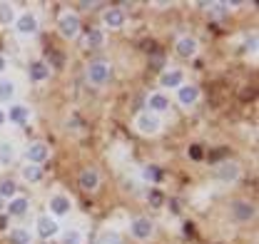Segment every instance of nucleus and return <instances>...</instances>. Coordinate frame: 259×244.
Instances as JSON below:
<instances>
[{
	"label": "nucleus",
	"mask_w": 259,
	"mask_h": 244,
	"mask_svg": "<svg viewBox=\"0 0 259 244\" xmlns=\"http://www.w3.org/2000/svg\"><path fill=\"white\" fill-rule=\"evenodd\" d=\"M135 127H137L142 135H157L162 130V120L155 115V112H142V115H137Z\"/></svg>",
	"instance_id": "1"
},
{
	"label": "nucleus",
	"mask_w": 259,
	"mask_h": 244,
	"mask_svg": "<svg viewBox=\"0 0 259 244\" xmlns=\"http://www.w3.org/2000/svg\"><path fill=\"white\" fill-rule=\"evenodd\" d=\"M110 77H112V67L107 65V62H90V67H88V80L93 83V85H105V83H110Z\"/></svg>",
	"instance_id": "2"
},
{
	"label": "nucleus",
	"mask_w": 259,
	"mask_h": 244,
	"mask_svg": "<svg viewBox=\"0 0 259 244\" xmlns=\"http://www.w3.org/2000/svg\"><path fill=\"white\" fill-rule=\"evenodd\" d=\"M58 28H60V32H63L65 37H77V32H80V18L75 13H65V15H60V20H58Z\"/></svg>",
	"instance_id": "3"
},
{
	"label": "nucleus",
	"mask_w": 259,
	"mask_h": 244,
	"mask_svg": "<svg viewBox=\"0 0 259 244\" xmlns=\"http://www.w3.org/2000/svg\"><path fill=\"white\" fill-rule=\"evenodd\" d=\"M25 157H28V165H40L50 157V150L45 142H32L30 147L25 150Z\"/></svg>",
	"instance_id": "4"
},
{
	"label": "nucleus",
	"mask_w": 259,
	"mask_h": 244,
	"mask_svg": "<svg viewBox=\"0 0 259 244\" xmlns=\"http://www.w3.org/2000/svg\"><path fill=\"white\" fill-rule=\"evenodd\" d=\"M130 232H132V237H137V239H150V234H152V222L145 219V217H137V219H132Z\"/></svg>",
	"instance_id": "5"
},
{
	"label": "nucleus",
	"mask_w": 259,
	"mask_h": 244,
	"mask_svg": "<svg viewBox=\"0 0 259 244\" xmlns=\"http://www.w3.org/2000/svg\"><path fill=\"white\" fill-rule=\"evenodd\" d=\"M58 229H60V227H58V222H55L50 214H42V217L37 219V234H40V237H45V239H48V237H55Z\"/></svg>",
	"instance_id": "6"
},
{
	"label": "nucleus",
	"mask_w": 259,
	"mask_h": 244,
	"mask_svg": "<svg viewBox=\"0 0 259 244\" xmlns=\"http://www.w3.org/2000/svg\"><path fill=\"white\" fill-rule=\"evenodd\" d=\"M97 184H100V175H97V170L85 167V170L80 172V187H82L85 192H93V189H97Z\"/></svg>",
	"instance_id": "7"
},
{
	"label": "nucleus",
	"mask_w": 259,
	"mask_h": 244,
	"mask_svg": "<svg viewBox=\"0 0 259 244\" xmlns=\"http://www.w3.org/2000/svg\"><path fill=\"white\" fill-rule=\"evenodd\" d=\"M102 23H105L107 28H122V25H125V13L117 10V8H110V10L102 13Z\"/></svg>",
	"instance_id": "8"
},
{
	"label": "nucleus",
	"mask_w": 259,
	"mask_h": 244,
	"mask_svg": "<svg viewBox=\"0 0 259 244\" xmlns=\"http://www.w3.org/2000/svg\"><path fill=\"white\" fill-rule=\"evenodd\" d=\"M232 214L237 217V219H242V222H247V219H252L257 210H254V205H249V202H232Z\"/></svg>",
	"instance_id": "9"
},
{
	"label": "nucleus",
	"mask_w": 259,
	"mask_h": 244,
	"mask_svg": "<svg viewBox=\"0 0 259 244\" xmlns=\"http://www.w3.org/2000/svg\"><path fill=\"white\" fill-rule=\"evenodd\" d=\"M15 25H18V32H20V35H32V32L37 30V18H35L32 13H23Z\"/></svg>",
	"instance_id": "10"
},
{
	"label": "nucleus",
	"mask_w": 259,
	"mask_h": 244,
	"mask_svg": "<svg viewBox=\"0 0 259 244\" xmlns=\"http://www.w3.org/2000/svg\"><path fill=\"white\" fill-rule=\"evenodd\" d=\"M197 97H199V90H197L194 85H180V88H177V100H180L182 105H194Z\"/></svg>",
	"instance_id": "11"
},
{
	"label": "nucleus",
	"mask_w": 259,
	"mask_h": 244,
	"mask_svg": "<svg viewBox=\"0 0 259 244\" xmlns=\"http://www.w3.org/2000/svg\"><path fill=\"white\" fill-rule=\"evenodd\" d=\"M217 177H220L222 182H234V180L239 177V167H237L234 162H225V165H220Z\"/></svg>",
	"instance_id": "12"
},
{
	"label": "nucleus",
	"mask_w": 259,
	"mask_h": 244,
	"mask_svg": "<svg viewBox=\"0 0 259 244\" xmlns=\"http://www.w3.org/2000/svg\"><path fill=\"white\" fill-rule=\"evenodd\" d=\"M28 117H30V110H28L25 105H13V107H10V112L5 115V120L18 122V125H23V122H28Z\"/></svg>",
	"instance_id": "13"
},
{
	"label": "nucleus",
	"mask_w": 259,
	"mask_h": 244,
	"mask_svg": "<svg viewBox=\"0 0 259 244\" xmlns=\"http://www.w3.org/2000/svg\"><path fill=\"white\" fill-rule=\"evenodd\" d=\"M177 53L182 58H192L194 53H197V40L194 37H180L177 40Z\"/></svg>",
	"instance_id": "14"
},
{
	"label": "nucleus",
	"mask_w": 259,
	"mask_h": 244,
	"mask_svg": "<svg viewBox=\"0 0 259 244\" xmlns=\"http://www.w3.org/2000/svg\"><path fill=\"white\" fill-rule=\"evenodd\" d=\"M160 83L164 88H180L182 85V72L180 70H167V72H162Z\"/></svg>",
	"instance_id": "15"
},
{
	"label": "nucleus",
	"mask_w": 259,
	"mask_h": 244,
	"mask_svg": "<svg viewBox=\"0 0 259 244\" xmlns=\"http://www.w3.org/2000/svg\"><path fill=\"white\" fill-rule=\"evenodd\" d=\"M50 210H53V214H67L70 212V199L65 194H55L50 199Z\"/></svg>",
	"instance_id": "16"
},
{
	"label": "nucleus",
	"mask_w": 259,
	"mask_h": 244,
	"mask_svg": "<svg viewBox=\"0 0 259 244\" xmlns=\"http://www.w3.org/2000/svg\"><path fill=\"white\" fill-rule=\"evenodd\" d=\"M48 75H50V67H48L45 62H32L30 65V80L40 83V80H45Z\"/></svg>",
	"instance_id": "17"
},
{
	"label": "nucleus",
	"mask_w": 259,
	"mask_h": 244,
	"mask_svg": "<svg viewBox=\"0 0 259 244\" xmlns=\"http://www.w3.org/2000/svg\"><path fill=\"white\" fill-rule=\"evenodd\" d=\"M25 210H28V199H25V197H13L10 205H8V212L15 214V217L25 214Z\"/></svg>",
	"instance_id": "18"
},
{
	"label": "nucleus",
	"mask_w": 259,
	"mask_h": 244,
	"mask_svg": "<svg viewBox=\"0 0 259 244\" xmlns=\"http://www.w3.org/2000/svg\"><path fill=\"white\" fill-rule=\"evenodd\" d=\"M147 107H150V110H155V115H157V112H164V110L169 107V100H167L164 95H152V97H150V102H147Z\"/></svg>",
	"instance_id": "19"
},
{
	"label": "nucleus",
	"mask_w": 259,
	"mask_h": 244,
	"mask_svg": "<svg viewBox=\"0 0 259 244\" xmlns=\"http://www.w3.org/2000/svg\"><path fill=\"white\" fill-rule=\"evenodd\" d=\"M15 159V147L13 142H0V162L3 165H10Z\"/></svg>",
	"instance_id": "20"
},
{
	"label": "nucleus",
	"mask_w": 259,
	"mask_h": 244,
	"mask_svg": "<svg viewBox=\"0 0 259 244\" xmlns=\"http://www.w3.org/2000/svg\"><path fill=\"white\" fill-rule=\"evenodd\" d=\"M13 20H15V8L10 3H0V23L10 25Z\"/></svg>",
	"instance_id": "21"
},
{
	"label": "nucleus",
	"mask_w": 259,
	"mask_h": 244,
	"mask_svg": "<svg viewBox=\"0 0 259 244\" xmlns=\"http://www.w3.org/2000/svg\"><path fill=\"white\" fill-rule=\"evenodd\" d=\"M15 192H18V184L13 182V180H3V182H0V197H3V199H13Z\"/></svg>",
	"instance_id": "22"
},
{
	"label": "nucleus",
	"mask_w": 259,
	"mask_h": 244,
	"mask_svg": "<svg viewBox=\"0 0 259 244\" xmlns=\"http://www.w3.org/2000/svg\"><path fill=\"white\" fill-rule=\"evenodd\" d=\"M30 232L28 229H13L10 232V244H30Z\"/></svg>",
	"instance_id": "23"
},
{
	"label": "nucleus",
	"mask_w": 259,
	"mask_h": 244,
	"mask_svg": "<svg viewBox=\"0 0 259 244\" xmlns=\"http://www.w3.org/2000/svg\"><path fill=\"white\" fill-rule=\"evenodd\" d=\"M13 95H15V85L10 80H0V102L13 100Z\"/></svg>",
	"instance_id": "24"
},
{
	"label": "nucleus",
	"mask_w": 259,
	"mask_h": 244,
	"mask_svg": "<svg viewBox=\"0 0 259 244\" xmlns=\"http://www.w3.org/2000/svg\"><path fill=\"white\" fill-rule=\"evenodd\" d=\"M85 43H88V48H100L102 43H105V35H102V30H93L88 32V37H85Z\"/></svg>",
	"instance_id": "25"
},
{
	"label": "nucleus",
	"mask_w": 259,
	"mask_h": 244,
	"mask_svg": "<svg viewBox=\"0 0 259 244\" xmlns=\"http://www.w3.org/2000/svg\"><path fill=\"white\" fill-rule=\"evenodd\" d=\"M23 177H25L28 182H37V180L42 177V170H40V165H28V167L23 170Z\"/></svg>",
	"instance_id": "26"
},
{
	"label": "nucleus",
	"mask_w": 259,
	"mask_h": 244,
	"mask_svg": "<svg viewBox=\"0 0 259 244\" xmlns=\"http://www.w3.org/2000/svg\"><path fill=\"white\" fill-rule=\"evenodd\" d=\"M142 177H145L147 182H160L162 180V170L160 167H155V165H150V167H145V170H142Z\"/></svg>",
	"instance_id": "27"
},
{
	"label": "nucleus",
	"mask_w": 259,
	"mask_h": 244,
	"mask_svg": "<svg viewBox=\"0 0 259 244\" xmlns=\"http://www.w3.org/2000/svg\"><path fill=\"white\" fill-rule=\"evenodd\" d=\"M227 10H229L227 3H212L209 5V18H225Z\"/></svg>",
	"instance_id": "28"
},
{
	"label": "nucleus",
	"mask_w": 259,
	"mask_h": 244,
	"mask_svg": "<svg viewBox=\"0 0 259 244\" xmlns=\"http://www.w3.org/2000/svg\"><path fill=\"white\" fill-rule=\"evenodd\" d=\"M63 244H82V234L77 229H67L63 234Z\"/></svg>",
	"instance_id": "29"
},
{
	"label": "nucleus",
	"mask_w": 259,
	"mask_h": 244,
	"mask_svg": "<svg viewBox=\"0 0 259 244\" xmlns=\"http://www.w3.org/2000/svg\"><path fill=\"white\" fill-rule=\"evenodd\" d=\"M100 244H122V237L117 234V232H102V237H100Z\"/></svg>",
	"instance_id": "30"
},
{
	"label": "nucleus",
	"mask_w": 259,
	"mask_h": 244,
	"mask_svg": "<svg viewBox=\"0 0 259 244\" xmlns=\"http://www.w3.org/2000/svg\"><path fill=\"white\" fill-rule=\"evenodd\" d=\"M244 48H247L249 53H254V50H257V35H254V32H252V35L247 37V43H244Z\"/></svg>",
	"instance_id": "31"
},
{
	"label": "nucleus",
	"mask_w": 259,
	"mask_h": 244,
	"mask_svg": "<svg viewBox=\"0 0 259 244\" xmlns=\"http://www.w3.org/2000/svg\"><path fill=\"white\" fill-rule=\"evenodd\" d=\"M190 157H192V159H202V147H199V145H192V147H190Z\"/></svg>",
	"instance_id": "32"
},
{
	"label": "nucleus",
	"mask_w": 259,
	"mask_h": 244,
	"mask_svg": "<svg viewBox=\"0 0 259 244\" xmlns=\"http://www.w3.org/2000/svg\"><path fill=\"white\" fill-rule=\"evenodd\" d=\"M160 199H162L160 194H157V192H152V205H160Z\"/></svg>",
	"instance_id": "33"
},
{
	"label": "nucleus",
	"mask_w": 259,
	"mask_h": 244,
	"mask_svg": "<svg viewBox=\"0 0 259 244\" xmlns=\"http://www.w3.org/2000/svg\"><path fill=\"white\" fill-rule=\"evenodd\" d=\"M8 227V217H0V229H5Z\"/></svg>",
	"instance_id": "34"
},
{
	"label": "nucleus",
	"mask_w": 259,
	"mask_h": 244,
	"mask_svg": "<svg viewBox=\"0 0 259 244\" xmlns=\"http://www.w3.org/2000/svg\"><path fill=\"white\" fill-rule=\"evenodd\" d=\"M3 70H5V58L0 55V72H3Z\"/></svg>",
	"instance_id": "35"
},
{
	"label": "nucleus",
	"mask_w": 259,
	"mask_h": 244,
	"mask_svg": "<svg viewBox=\"0 0 259 244\" xmlns=\"http://www.w3.org/2000/svg\"><path fill=\"white\" fill-rule=\"evenodd\" d=\"M5 122V110H0V125Z\"/></svg>",
	"instance_id": "36"
}]
</instances>
